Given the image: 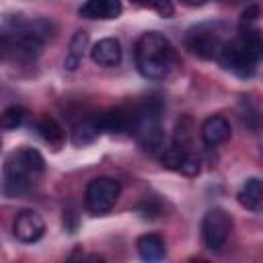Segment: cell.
I'll return each mask as SVG.
<instances>
[{"instance_id":"3","label":"cell","mask_w":263,"mask_h":263,"mask_svg":"<svg viewBox=\"0 0 263 263\" xmlns=\"http://www.w3.org/2000/svg\"><path fill=\"white\" fill-rule=\"evenodd\" d=\"M177 64V53L171 41L158 33L148 31L136 43V68L148 80L166 78Z\"/></svg>"},{"instance_id":"7","label":"cell","mask_w":263,"mask_h":263,"mask_svg":"<svg viewBox=\"0 0 263 263\" xmlns=\"http://www.w3.org/2000/svg\"><path fill=\"white\" fill-rule=\"evenodd\" d=\"M160 158L166 168L179 171L187 177H193L199 173V158L189 150L187 144H181L177 140H173L171 144L164 146V150L160 152Z\"/></svg>"},{"instance_id":"18","label":"cell","mask_w":263,"mask_h":263,"mask_svg":"<svg viewBox=\"0 0 263 263\" xmlns=\"http://www.w3.org/2000/svg\"><path fill=\"white\" fill-rule=\"evenodd\" d=\"M99 134H101V127H99L97 115L86 117V119H82V121H78L74 125V129H72V144L74 146H86V144L95 142Z\"/></svg>"},{"instance_id":"13","label":"cell","mask_w":263,"mask_h":263,"mask_svg":"<svg viewBox=\"0 0 263 263\" xmlns=\"http://www.w3.org/2000/svg\"><path fill=\"white\" fill-rule=\"evenodd\" d=\"M90 58L99 66H117L121 62V45L113 37H105L97 41L90 49Z\"/></svg>"},{"instance_id":"20","label":"cell","mask_w":263,"mask_h":263,"mask_svg":"<svg viewBox=\"0 0 263 263\" xmlns=\"http://www.w3.org/2000/svg\"><path fill=\"white\" fill-rule=\"evenodd\" d=\"M240 119L242 123L253 132V134H259L263 129V111L251 103V101H242V111H240Z\"/></svg>"},{"instance_id":"16","label":"cell","mask_w":263,"mask_h":263,"mask_svg":"<svg viewBox=\"0 0 263 263\" xmlns=\"http://www.w3.org/2000/svg\"><path fill=\"white\" fill-rule=\"evenodd\" d=\"M35 129H37V134H39V138H41L45 144L53 146V148H60V146L64 144V140H66V134H64L62 125H60L53 117H49V115L41 117V119L37 121Z\"/></svg>"},{"instance_id":"12","label":"cell","mask_w":263,"mask_h":263,"mask_svg":"<svg viewBox=\"0 0 263 263\" xmlns=\"http://www.w3.org/2000/svg\"><path fill=\"white\" fill-rule=\"evenodd\" d=\"M232 129L226 117L222 115H212L201 123V140L205 146H218L230 138Z\"/></svg>"},{"instance_id":"6","label":"cell","mask_w":263,"mask_h":263,"mask_svg":"<svg viewBox=\"0 0 263 263\" xmlns=\"http://www.w3.org/2000/svg\"><path fill=\"white\" fill-rule=\"evenodd\" d=\"M119 193H121V185L117 179H111V177L92 179L84 191V201H86L88 212H92V214L109 212L115 205Z\"/></svg>"},{"instance_id":"14","label":"cell","mask_w":263,"mask_h":263,"mask_svg":"<svg viewBox=\"0 0 263 263\" xmlns=\"http://www.w3.org/2000/svg\"><path fill=\"white\" fill-rule=\"evenodd\" d=\"M238 203L251 212H257L263 208V179L251 177L242 183V187L236 193Z\"/></svg>"},{"instance_id":"8","label":"cell","mask_w":263,"mask_h":263,"mask_svg":"<svg viewBox=\"0 0 263 263\" xmlns=\"http://www.w3.org/2000/svg\"><path fill=\"white\" fill-rule=\"evenodd\" d=\"M31 177H35V173L29 171L10 154L2 171V193L6 197H21L31 187Z\"/></svg>"},{"instance_id":"21","label":"cell","mask_w":263,"mask_h":263,"mask_svg":"<svg viewBox=\"0 0 263 263\" xmlns=\"http://www.w3.org/2000/svg\"><path fill=\"white\" fill-rule=\"evenodd\" d=\"M25 119H27V109L21 107V105H10L2 113V127L4 129H14V127L23 125Z\"/></svg>"},{"instance_id":"1","label":"cell","mask_w":263,"mask_h":263,"mask_svg":"<svg viewBox=\"0 0 263 263\" xmlns=\"http://www.w3.org/2000/svg\"><path fill=\"white\" fill-rule=\"evenodd\" d=\"M51 35L53 23L45 18L25 21L21 14H6L2 21V53L6 60L35 62Z\"/></svg>"},{"instance_id":"15","label":"cell","mask_w":263,"mask_h":263,"mask_svg":"<svg viewBox=\"0 0 263 263\" xmlns=\"http://www.w3.org/2000/svg\"><path fill=\"white\" fill-rule=\"evenodd\" d=\"M138 247V255L144 259V261H160L164 259L166 255V247H164V240L158 236V234H142L136 242Z\"/></svg>"},{"instance_id":"10","label":"cell","mask_w":263,"mask_h":263,"mask_svg":"<svg viewBox=\"0 0 263 263\" xmlns=\"http://www.w3.org/2000/svg\"><path fill=\"white\" fill-rule=\"evenodd\" d=\"M99 127L101 132H109V134H125L132 132V123H134V109H123V107H115L109 109L105 113L97 115Z\"/></svg>"},{"instance_id":"2","label":"cell","mask_w":263,"mask_h":263,"mask_svg":"<svg viewBox=\"0 0 263 263\" xmlns=\"http://www.w3.org/2000/svg\"><path fill=\"white\" fill-rule=\"evenodd\" d=\"M261 60H263V37L253 27H240L238 35L232 41H226L218 55V64L240 78L253 76Z\"/></svg>"},{"instance_id":"4","label":"cell","mask_w":263,"mask_h":263,"mask_svg":"<svg viewBox=\"0 0 263 263\" xmlns=\"http://www.w3.org/2000/svg\"><path fill=\"white\" fill-rule=\"evenodd\" d=\"M224 43L226 41L222 37V31L218 29V25L199 23V25H193L185 33V47L201 60H218Z\"/></svg>"},{"instance_id":"19","label":"cell","mask_w":263,"mask_h":263,"mask_svg":"<svg viewBox=\"0 0 263 263\" xmlns=\"http://www.w3.org/2000/svg\"><path fill=\"white\" fill-rule=\"evenodd\" d=\"M12 156L21 162V164H25L29 171H33L35 175H39V173H43V168H45V160H43V156L35 150V148H18V150H14L12 152Z\"/></svg>"},{"instance_id":"11","label":"cell","mask_w":263,"mask_h":263,"mask_svg":"<svg viewBox=\"0 0 263 263\" xmlns=\"http://www.w3.org/2000/svg\"><path fill=\"white\" fill-rule=\"evenodd\" d=\"M78 14L90 21H111L121 14V0H86L78 8Z\"/></svg>"},{"instance_id":"22","label":"cell","mask_w":263,"mask_h":263,"mask_svg":"<svg viewBox=\"0 0 263 263\" xmlns=\"http://www.w3.org/2000/svg\"><path fill=\"white\" fill-rule=\"evenodd\" d=\"M136 4H140V6H146V8H152V10H156L160 16H164V18H168V16H173V12H175V8H173V2L171 0H134Z\"/></svg>"},{"instance_id":"5","label":"cell","mask_w":263,"mask_h":263,"mask_svg":"<svg viewBox=\"0 0 263 263\" xmlns=\"http://www.w3.org/2000/svg\"><path fill=\"white\" fill-rule=\"evenodd\" d=\"M232 232V218L226 210L222 208H214L208 210L201 218V238L205 242V247L214 253L224 251L228 238Z\"/></svg>"},{"instance_id":"24","label":"cell","mask_w":263,"mask_h":263,"mask_svg":"<svg viewBox=\"0 0 263 263\" xmlns=\"http://www.w3.org/2000/svg\"><path fill=\"white\" fill-rule=\"evenodd\" d=\"M257 12H259V8H257V6H249V8L242 12V21H253Z\"/></svg>"},{"instance_id":"9","label":"cell","mask_w":263,"mask_h":263,"mask_svg":"<svg viewBox=\"0 0 263 263\" xmlns=\"http://www.w3.org/2000/svg\"><path fill=\"white\" fill-rule=\"evenodd\" d=\"M45 232L43 218L33 210H23L14 220V236L21 242H37Z\"/></svg>"},{"instance_id":"17","label":"cell","mask_w":263,"mask_h":263,"mask_svg":"<svg viewBox=\"0 0 263 263\" xmlns=\"http://www.w3.org/2000/svg\"><path fill=\"white\" fill-rule=\"evenodd\" d=\"M88 45V33L86 31H76L72 41H70V47H68V53L64 58V68L74 72L80 62H82V55H84V49Z\"/></svg>"},{"instance_id":"23","label":"cell","mask_w":263,"mask_h":263,"mask_svg":"<svg viewBox=\"0 0 263 263\" xmlns=\"http://www.w3.org/2000/svg\"><path fill=\"white\" fill-rule=\"evenodd\" d=\"M136 212L142 216V218H156L158 214H160V203L154 199V197H146V199H142L138 205H136Z\"/></svg>"},{"instance_id":"25","label":"cell","mask_w":263,"mask_h":263,"mask_svg":"<svg viewBox=\"0 0 263 263\" xmlns=\"http://www.w3.org/2000/svg\"><path fill=\"white\" fill-rule=\"evenodd\" d=\"M185 6H201L205 0H181Z\"/></svg>"}]
</instances>
